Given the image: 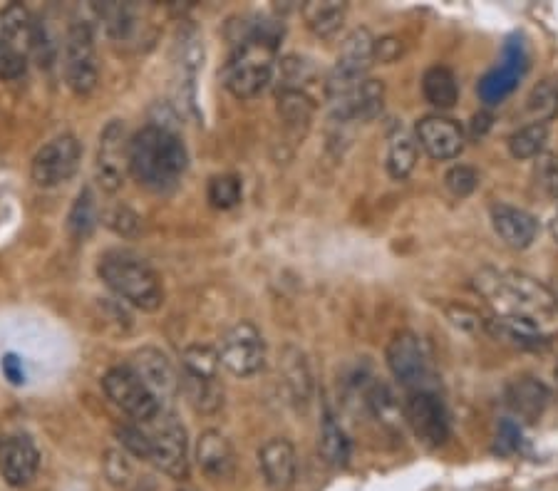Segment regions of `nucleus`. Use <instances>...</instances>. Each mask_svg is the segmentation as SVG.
Segmentation results:
<instances>
[{
  "instance_id": "f257e3e1",
  "label": "nucleus",
  "mask_w": 558,
  "mask_h": 491,
  "mask_svg": "<svg viewBox=\"0 0 558 491\" xmlns=\"http://www.w3.org/2000/svg\"><path fill=\"white\" fill-rule=\"evenodd\" d=\"M474 288L492 308L489 330L519 348H539L558 338V296L534 276L511 268L484 266Z\"/></svg>"
},
{
  "instance_id": "f03ea898",
  "label": "nucleus",
  "mask_w": 558,
  "mask_h": 491,
  "mask_svg": "<svg viewBox=\"0 0 558 491\" xmlns=\"http://www.w3.org/2000/svg\"><path fill=\"white\" fill-rule=\"evenodd\" d=\"M189 167L184 139L167 124L152 122L129 142V174L149 191H172Z\"/></svg>"
},
{
  "instance_id": "7ed1b4c3",
  "label": "nucleus",
  "mask_w": 558,
  "mask_h": 491,
  "mask_svg": "<svg viewBox=\"0 0 558 491\" xmlns=\"http://www.w3.org/2000/svg\"><path fill=\"white\" fill-rule=\"evenodd\" d=\"M278 65V30L268 23L246 25L221 70V82L236 100H253L273 82Z\"/></svg>"
},
{
  "instance_id": "20e7f679",
  "label": "nucleus",
  "mask_w": 558,
  "mask_h": 491,
  "mask_svg": "<svg viewBox=\"0 0 558 491\" xmlns=\"http://www.w3.org/2000/svg\"><path fill=\"white\" fill-rule=\"evenodd\" d=\"M97 273L105 286L142 313H157L164 306V286L157 271L144 258L129 251H110L100 258Z\"/></svg>"
},
{
  "instance_id": "39448f33",
  "label": "nucleus",
  "mask_w": 558,
  "mask_h": 491,
  "mask_svg": "<svg viewBox=\"0 0 558 491\" xmlns=\"http://www.w3.org/2000/svg\"><path fill=\"white\" fill-rule=\"evenodd\" d=\"M375 43L368 28H355L345 35L340 45L338 60H335L333 72L325 82V95L330 102H338L348 97L363 80H368V70L375 62Z\"/></svg>"
},
{
  "instance_id": "423d86ee",
  "label": "nucleus",
  "mask_w": 558,
  "mask_h": 491,
  "mask_svg": "<svg viewBox=\"0 0 558 491\" xmlns=\"http://www.w3.org/2000/svg\"><path fill=\"white\" fill-rule=\"evenodd\" d=\"M35 48V20L28 8L13 3L0 15V80H20Z\"/></svg>"
},
{
  "instance_id": "0eeeda50",
  "label": "nucleus",
  "mask_w": 558,
  "mask_h": 491,
  "mask_svg": "<svg viewBox=\"0 0 558 491\" xmlns=\"http://www.w3.org/2000/svg\"><path fill=\"white\" fill-rule=\"evenodd\" d=\"M152 459L149 462L172 479H186L189 474V439L186 427L174 412L162 410L152 422H147Z\"/></svg>"
},
{
  "instance_id": "6e6552de",
  "label": "nucleus",
  "mask_w": 558,
  "mask_h": 491,
  "mask_svg": "<svg viewBox=\"0 0 558 491\" xmlns=\"http://www.w3.org/2000/svg\"><path fill=\"white\" fill-rule=\"evenodd\" d=\"M102 390L110 397L112 405L120 407L124 415L132 417L139 425H147L162 412V402L144 385L132 365H115L107 370L102 377Z\"/></svg>"
},
{
  "instance_id": "1a4fd4ad",
  "label": "nucleus",
  "mask_w": 558,
  "mask_h": 491,
  "mask_svg": "<svg viewBox=\"0 0 558 491\" xmlns=\"http://www.w3.org/2000/svg\"><path fill=\"white\" fill-rule=\"evenodd\" d=\"M62 72H65L67 87L77 97H87L97 90L100 65H97L95 35L87 23H75L67 30L65 48H62Z\"/></svg>"
},
{
  "instance_id": "9d476101",
  "label": "nucleus",
  "mask_w": 558,
  "mask_h": 491,
  "mask_svg": "<svg viewBox=\"0 0 558 491\" xmlns=\"http://www.w3.org/2000/svg\"><path fill=\"white\" fill-rule=\"evenodd\" d=\"M82 162V144L72 134H60L38 149L30 164V177L40 189H55L70 182Z\"/></svg>"
},
{
  "instance_id": "9b49d317",
  "label": "nucleus",
  "mask_w": 558,
  "mask_h": 491,
  "mask_svg": "<svg viewBox=\"0 0 558 491\" xmlns=\"http://www.w3.org/2000/svg\"><path fill=\"white\" fill-rule=\"evenodd\" d=\"M219 360L236 377H251L261 372L266 368V340H263V333L251 320L236 323L221 340Z\"/></svg>"
},
{
  "instance_id": "f8f14e48",
  "label": "nucleus",
  "mask_w": 558,
  "mask_h": 491,
  "mask_svg": "<svg viewBox=\"0 0 558 491\" xmlns=\"http://www.w3.org/2000/svg\"><path fill=\"white\" fill-rule=\"evenodd\" d=\"M129 142H132V137L127 134V127H124L122 120L107 122V127L100 134L95 177L97 184L105 191H110V194L120 191L129 177Z\"/></svg>"
},
{
  "instance_id": "ddd939ff",
  "label": "nucleus",
  "mask_w": 558,
  "mask_h": 491,
  "mask_svg": "<svg viewBox=\"0 0 558 491\" xmlns=\"http://www.w3.org/2000/svg\"><path fill=\"white\" fill-rule=\"evenodd\" d=\"M405 420L430 447H442L449 439V412L442 397L430 387H420V390L407 392L405 400Z\"/></svg>"
},
{
  "instance_id": "4468645a",
  "label": "nucleus",
  "mask_w": 558,
  "mask_h": 491,
  "mask_svg": "<svg viewBox=\"0 0 558 491\" xmlns=\"http://www.w3.org/2000/svg\"><path fill=\"white\" fill-rule=\"evenodd\" d=\"M526 70H529V50H526L524 40L519 35H514V38L506 40L504 53H501V65L494 67L492 72H487L479 80V100L484 105H499V102H504L519 87Z\"/></svg>"
},
{
  "instance_id": "2eb2a0df",
  "label": "nucleus",
  "mask_w": 558,
  "mask_h": 491,
  "mask_svg": "<svg viewBox=\"0 0 558 491\" xmlns=\"http://www.w3.org/2000/svg\"><path fill=\"white\" fill-rule=\"evenodd\" d=\"M387 368H390L392 377L400 382L402 387L410 390H420L427 387V377H430V360H427L425 345L410 330H400L392 335L390 345H387Z\"/></svg>"
},
{
  "instance_id": "dca6fc26",
  "label": "nucleus",
  "mask_w": 558,
  "mask_h": 491,
  "mask_svg": "<svg viewBox=\"0 0 558 491\" xmlns=\"http://www.w3.org/2000/svg\"><path fill=\"white\" fill-rule=\"evenodd\" d=\"M415 139L432 159L449 162L464 152L467 134L459 127V122L449 120L444 115H427L415 124Z\"/></svg>"
},
{
  "instance_id": "f3484780",
  "label": "nucleus",
  "mask_w": 558,
  "mask_h": 491,
  "mask_svg": "<svg viewBox=\"0 0 558 491\" xmlns=\"http://www.w3.org/2000/svg\"><path fill=\"white\" fill-rule=\"evenodd\" d=\"M132 368L142 377L144 385L157 395V400H174L182 390V377L174 370L172 360L159 348L144 345L132 355Z\"/></svg>"
},
{
  "instance_id": "a211bd4d",
  "label": "nucleus",
  "mask_w": 558,
  "mask_h": 491,
  "mask_svg": "<svg viewBox=\"0 0 558 491\" xmlns=\"http://www.w3.org/2000/svg\"><path fill=\"white\" fill-rule=\"evenodd\" d=\"M40 469V452L28 434L18 432L5 439L3 457H0V474L5 484L20 489L28 487Z\"/></svg>"
},
{
  "instance_id": "6ab92c4d",
  "label": "nucleus",
  "mask_w": 558,
  "mask_h": 491,
  "mask_svg": "<svg viewBox=\"0 0 558 491\" xmlns=\"http://www.w3.org/2000/svg\"><path fill=\"white\" fill-rule=\"evenodd\" d=\"M385 107V85L382 80H368L360 82L348 97L333 102V122L345 127L353 122H372Z\"/></svg>"
},
{
  "instance_id": "aec40b11",
  "label": "nucleus",
  "mask_w": 558,
  "mask_h": 491,
  "mask_svg": "<svg viewBox=\"0 0 558 491\" xmlns=\"http://www.w3.org/2000/svg\"><path fill=\"white\" fill-rule=\"evenodd\" d=\"M196 464L211 482H229L236 474L234 444L219 430L201 432L196 442Z\"/></svg>"
},
{
  "instance_id": "412c9836",
  "label": "nucleus",
  "mask_w": 558,
  "mask_h": 491,
  "mask_svg": "<svg viewBox=\"0 0 558 491\" xmlns=\"http://www.w3.org/2000/svg\"><path fill=\"white\" fill-rule=\"evenodd\" d=\"M258 467H261L263 479L273 491L291 489L298 474L296 447L283 437L268 439L258 452Z\"/></svg>"
},
{
  "instance_id": "4be33fe9",
  "label": "nucleus",
  "mask_w": 558,
  "mask_h": 491,
  "mask_svg": "<svg viewBox=\"0 0 558 491\" xmlns=\"http://www.w3.org/2000/svg\"><path fill=\"white\" fill-rule=\"evenodd\" d=\"M489 219H492L494 234L509 248H516V251L529 248L539 236V221L529 211L516 209V206L494 204L492 211H489Z\"/></svg>"
},
{
  "instance_id": "5701e85b",
  "label": "nucleus",
  "mask_w": 558,
  "mask_h": 491,
  "mask_svg": "<svg viewBox=\"0 0 558 491\" xmlns=\"http://www.w3.org/2000/svg\"><path fill=\"white\" fill-rule=\"evenodd\" d=\"M549 400V387L541 380H536V377H516V380H511L509 387H506V405L511 407L514 415H519L521 420L526 422L541 420V415H544L546 407H549Z\"/></svg>"
},
{
  "instance_id": "b1692460",
  "label": "nucleus",
  "mask_w": 558,
  "mask_h": 491,
  "mask_svg": "<svg viewBox=\"0 0 558 491\" xmlns=\"http://www.w3.org/2000/svg\"><path fill=\"white\" fill-rule=\"evenodd\" d=\"M276 110L283 122V129H286L293 142L306 137L315 115V100L308 92L291 90V87H278Z\"/></svg>"
},
{
  "instance_id": "393cba45",
  "label": "nucleus",
  "mask_w": 558,
  "mask_h": 491,
  "mask_svg": "<svg viewBox=\"0 0 558 491\" xmlns=\"http://www.w3.org/2000/svg\"><path fill=\"white\" fill-rule=\"evenodd\" d=\"M174 67H177V80L179 87H182V95L184 87H189V92H194V80L201 67H204V38L191 25L179 33L177 45H174Z\"/></svg>"
},
{
  "instance_id": "a878e982",
  "label": "nucleus",
  "mask_w": 558,
  "mask_h": 491,
  "mask_svg": "<svg viewBox=\"0 0 558 491\" xmlns=\"http://www.w3.org/2000/svg\"><path fill=\"white\" fill-rule=\"evenodd\" d=\"M303 20L318 38H335L348 18V5L340 0H308L301 8Z\"/></svg>"
},
{
  "instance_id": "bb28decb",
  "label": "nucleus",
  "mask_w": 558,
  "mask_h": 491,
  "mask_svg": "<svg viewBox=\"0 0 558 491\" xmlns=\"http://www.w3.org/2000/svg\"><path fill=\"white\" fill-rule=\"evenodd\" d=\"M417 164V139L407 129L395 127L390 139H387V154H385V169L390 179L402 182L412 174Z\"/></svg>"
},
{
  "instance_id": "cd10ccee",
  "label": "nucleus",
  "mask_w": 558,
  "mask_h": 491,
  "mask_svg": "<svg viewBox=\"0 0 558 491\" xmlns=\"http://www.w3.org/2000/svg\"><path fill=\"white\" fill-rule=\"evenodd\" d=\"M422 95L437 110H452L459 100V85L447 65L427 67L422 75Z\"/></svg>"
},
{
  "instance_id": "c85d7f7f",
  "label": "nucleus",
  "mask_w": 558,
  "mask_h": 491,
  "mask_svg": "<svg viewBox=\"0 0 558 491\" xmlns=\"http://www.w3.org/2000/svg\"><path fill=\"white\" fill-rule=\"evenodd\" d=\"M320 454H323L325 462L335 469L348 467L350 462V439L345 434L343 427L338 425L333 415L325 410L323 422H320V439H318Z\"/></svg>"
},
{
  "instance_id": "c756f323",
  "label": "nucleus",
  "mask_w": 558,
  "mask_h": 491,
  "mask_svg": "<svg viewBox=\"0 0 558 491\" xmlns=\"http://www.w3.org/2000/svg\"><path fill=\"white\" fill-rule=\"evenodd\" d=\"M97 221H100V206H97L95 191L92 186H82V191L72 201L70 214H67V231L82 241L95 231Z\"/></svg>"
},
{
  "instance_id": "7c9ffc66",
  "label": "nucleus",
  "mask_w": 558,
  "mask_h": 491,
  "mask_svg": "<svg viewBox=\"0 0 558 491\" xmlns=\"http://www.w3.org/2000/svg\"><path fill=\"white\" fill-rule=\"evenodd\" d=\"M546 142H549V124L529 122L516 129L506 144H509L511 157L519 159V162H526V159L539 157L546 149Z\"/></svg>"
},
{
  "instance_id": "2f4dec72",
  "label": "nucleus",
  "mask_w": 558,
  "mask_h": 491,
  "mask_svg": "<svg viewBox=\"0 0 558 491\" xmlns=\"http://www.w3.org/2000/svg\"><path fill=\"white\" fill-rule=\"evenodd\" d=\"M219 350L209 345H189L182 353V377H194V380H219Z\"/></svg>"
},
{
  "instance_id": "473e14b6",
  "label": "nucleus",
  "mask_w": 558,
  "mask_h": 491,
  "mask_svg": "<svg viewBox=\"0 0 558 491\" xmlns=\"http://www.w3.org/2000/svg\"><path fill=\"white\" fill-rule=\"evenodd\" d=\"M283 377H286V385L291 390V397L296 402L310 400V390H313V382H310V370L306 358H303L301 350L286 348L283 350Z\"/></svg>"
},
{
  "instance_id": "72a5a7b5",
  "label": "nucleus",
  "mask_w": 558,
  "mask_h": 491,
  "mask_svg": "<svg viewBox=\"0 0 558 491\" xmlns=\"http://www.w3.org/2000/svg\"><path fill=\"white\" fill-rule=\"evenodd\" d=\"M182 390L186 392V400L194 405V410L211 412L219 410L224 405V390H221L219 380H194V377H182Z\"/></svg>"
},
{
  "instance_id": "f704fd0d",
  "label": "nucleus",
  "mask_w": 558,
  "mask_h": 491,
  "mask_svg": "<svg viewBox=\"0 0 558 491\" xmlns=\"http://www.w3.org/2000/svg\"><path fill=\"white\" fill-rule=\"evenodd\" d=\"M526 115L531 122L546 124L558 115V85L554 80H544L526 97Z\"/></svg>"
},
{
  "instance_id": "c9c22d12",
  "label": "nucleus",
  "mask_w": 558,
  "mask_h": 491,
  "mask_svg": "<svg viewBox=\"0 0 558 491\" xmlns=\"http://www.w3.org/2000/svg\"><path fill=\"white\" fill-rule=\"evenodd\" d=\"M241 194H244V189H241V179L236 174H216V177H211L209 191H206L211 206L221 211L234 209L241 201Z\"/></svg>"
},
{
  "instance_id": "e433bc0d",
  "label": "nucleus",
  "mask_w": 558,
  "mask_h": 491,
  "mask_svg": "<svg viewBox=\"0 0 558 491\" xmlns=\"http://www.w3.org/2000/svg\"><path fill=\"white\" fill-rule=\"evenodd\" d=\"M444 186H447V191L454 199H467V196L477 191L479 174L467 164H457V167H452L444 174Z\"/></svg>"
},
{
  "instance_id": "4c0bfd02",
  "label": "nucleus",
  "mask_w": 558,
  "mask_h": 491,
  "mask_svg": "<svg viewBox=\"0 0 558 491\" xmlns=\"http://www.w3.org/2000/svg\"><path fill=\"white\" fill-rule=\"evenodd\" d=\"M117 439H120L122 449L137 459H152V444H149V434L144 427L137 425H122L117 427Z\"/></svg>"
},
{
  "instance_id": "58836bf2",
  "label": "nucleus",
  "mask_w": 558,
  "mask_h": 491,
  "mask_svg": "<svg viewBox=\"0 0 558 491\" xmlns=\"http://www.w3.org/2000/svg\"><path fill=\"white\" fill-rule=\"evenodd\" d=\"M368 405H370V410H372V415L377 417V420H382V422H392V420H397V402H395V395H392L390 390H387L382 382H375V385L370 387L368 390Z\"/></svg>"
},
{
  "instance_id": "ea45409f",
  "label": "nucleus",
  "mask_w": 558,
  "mask_h": 491,
  "mask_svg": "<svg viewBox=\"0 0 558 491\" xmlns=\"http://www.w3.org/2000/svg\"><path fill=\"white\" fill-rule=\"evenodd\" d=\"M521 442H524V434H521L519 422L501 420L499 427H496V452L511 457V454L519 452Z\"/></svg>"
},
{
  "instance_id": "a19ab883",
  "label": "nucleus",
  "mask_w": 558,
  "mask_h": 491,
  "mask_svg": "<svg viewBox=\"0 0 558 491\" xmlns=\"http://www.w3.org/2000/svg\"><path fill=\"white\" fill-rule=\"evenodd\" d=\"M105 224L112 231H117V234L132 236L139 229V216L132 209H127V206H115V209H110L105 214Z\"/></svg>"
},
{
  "instance_id": "79ce46f5",
  "label": "nucleus",
  "mask_w": 558,
  "mask_h": 491,
  "mask_svg": "<svg viewBox=\"0 0 558 491\" xmlns=\"http://www.w3.org/2000/svg\"><path fill=\"white\" fill-rule=\"evenodd\" d=\"M105 472H107V479H110L112 484H117V487H124V484L129 482V477H132V469H129L127 454L117 452V449L107 452Z\"/></svg>"
},
{
  "instance_id": "37998d69",
  "label": "nucleus",
  "mask_w": 558,
  "mask_h": 491,
  "mask_svg": "<svg viewBox=\"0 0 558 491\" xmlns=\"http://www.w3.org/2000/svg\"><path fill=\"white\" fill-rule=\"evenodd\" d=\"M402 53H405V45L395 35H387V38H380L375 43V62H382V65L400 60Z\"/></svg>"
},
{
  "instance_id": "c03bdc74",
  "label": "nucleus",
  "mask_w": 558,
  "mask_h": 491,
  "mask_svg": "<svg viewBox=\"0 0 558 491\" xmlns=\"http://www.w3.org/2000/svg\"><path fill=\"white\" fill-rule=\"evenodd\" d=\"M536 174H539L541 186H544L546 191H551L554 196H558V157L556 154H546V157L539 162Z\"/></svg>"
},
{
  "instance_id": "a18cd8bd",
  "label": "nucleus",
  "mask_w": 558,
  "mask_h": 491,
  "mask_svg": "<svg viewBox=\"0 0 558 491\" xmlns=\"http://www.w3.org/2000/svg\"><path fill=\"white\" fill-rule=\"evenodd\" d=\"M447 315L457 328L464 330H479L482 328V318L467 306H447Z\"/></svg>"
},
{
  "instance_id": "49530a36",
  "label": "nucleus",
  "mask_w": 558,
  "mask_h": 491,
  "mask_svg": "<svg viewBox=\"0 0 558 491\" xmlns=\"http://www.w3.org/2000/svg\"><path fill=\"white\" fill-rule=\"evenodd\" d=\"M0 368H3V375L8 377L13 385H23L25 372H23V365H20V360L15 358V355H5L3 363H0Z\"/></svg>"
},
{
  "instance_id": "de8ad7c7",
  "label": "nucleus",
  "mask_w": 558,
  "mask_h": 491,
  "mask_svg": "<svg viewBox=\"0 0 558 491\" xmlns=\"http://www.w3.org/2000/svg\"><path fill=\"white\" fill-rule=\"evenodd\" d=\"M492 124H494V117L489 115L487 110L477 112V115L472 117V137L474 139L487 137V132H489V129H492Z\"/></svg>"
},
{
  "instance_id": "09e8293b",
  "label": "nucleus",
  "mask_w": 558,
  "mask_h": 491,
  "mask_svg": "<svg viewBox=\"0 0 558 491\" xmlns=\"http://www.w3.org/2000/svg\"><path fill=\"white\" fill-rule=\"evenodd\" d=\"M549 234H551V239H554L558 244V211L554 214V219L549 221Z\"/></svg>"
},
{
  "instance_id": "8fccbe9b",
  "label": "nucleus",
  "mask_w": 558,
  "mask_h": 491,
  "mask_svg": "<svg viewBox=\"0 0 558 491\" xmlns=\"http://www.w3.org/2000/svg\"><path fill=\"white\" fill-rule=\"evenodd\" d=\"M3 447H5V439H3V434H0V457H3Z\"/></svg>"
},
{
  "instance_id": "3c124183",
  "label": "nucleus",
  "mask_w": 558,
  "mask_h": 491,
  "mask_svg": "<svg viewBox=\"0 0 558 491\" xmlns=\"http://www.w3.org/2000/svg\"><path fill=\"white\" fill-rule=\"evenodd\" d=\"M556 380H558V365H556Z\"/></svg>"
}]
</instances>
